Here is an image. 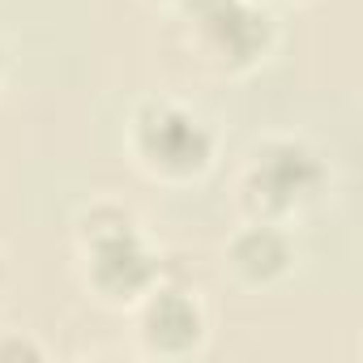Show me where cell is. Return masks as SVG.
I'll list each match as a JSON object with an SVG mask.
<instances>
[{"mask_svg":"<svg viewBox=\"0 0 363 363\" xmlns=\"http://www.w3.org/2000/svg\"><path fill=\"white\" fill-rule=\"evenodd\" d=\"M329 184L325 158L299 137H269L248 154L244 167V201L265 218L278 223L312 206Z\"/></svg>","mask_w":363,"mask_h":363,"instance_id":"1","label":"cell"},{"mask_svg":"<svg viewBox=\"0 0 363 363\" xmlns=\"http://www.w3.org/2000/svg\"><path fill=\"white\" fill-rule=\"evenodd\" d=\"M82 244H86V261H90V282L103 299L120 303V299H137V295L154 291L158 257L145 248V240L128 214L99 206L82 223Z\"/></svg>","mask_w":363,"mask_h":363,"instance_id":"2","label":"cell"},{"mask_svg":"<svg viewBox=\"0 0 363 363\" xmlns=\"http://www.w3.org/2000/svg\"><path fill=\"white\" fill-rule=\"evenodd\" d=\"M133 150L141 154V162L154 175L189 179L210 167L214 133L197 111L179 107L171 99H150L133 116Z\"/></svg>","mask_w":363,"mask_h":363,"instance_id":"3","label":"cell"},{"mask_svg":"<svg viewBox=\"0 0 363 363\" xmlns=\"http://www.w3.org/2000/svg\"><path fill=\"white\" fill-rule=\"evenodd\" d=\"M184 13L218 69H252L274 43V18L252 0H184Z\"/></svg>","mask_w":363,"mask_h":363,"instance_id":"4","label":"cell"},{"mask_svg":"<svg viewBox=\"0 0 363 363\" xmlns=\"http://www.w3.org/2000/svg\"><path fill=\"white\" fill-rule=\"evenodd\" d=\"M206 337V312L189 291H145L141 308V342L154 354H189Z\"/></svg>","mask_w":363,"mask_h":363,"instance_id":"5","label":"cell"},{"mask_svg":"<svg viewBox=\"0 0 363 363\" xmlns=\"http://www.w3.org/2000/svg\"><path fill=\"white\" fill-rule=\"evenodd\" d=\"M227 261H231V269H235L248 286H269V282H278V278L291 269L295 248H291V235H286L278 223H265V218H261V223L244 227V231L231 240Z\"/></svg>","mask_w":363,"mask_h":363,"instance_id":"6","label":"cell"},{"mask_svg":"<svg viewBox=\"0 0 363 363\" xmlns=\"http://www.w3.org/2000/svg\"><path fill=\"white\" fill-rule=\"evenodd\" d=\"M0 359H43V346L22 333H9V337H0Z\"/></svg>","mask_w":363,"mask_h":363,"instance_id":"7","label":"cell"},{"mask_svg":"<svg viewBox=\"0 0 363 363\" xmlns=\"http://www.w3.org/2000/svg\"><path fill=\"white\" fill-rule=\"evenodd\" d=\"M0 77H5V48H0Z\"/></svg>","mask_w":363,"mask_h":363,"instance_id":"8","label":"cell"},{"mask_svg":"<svg viewBox=\"0 0 363 363\" xmlns=\"http://www.w3.org/2000/svg\"><path fill=\"white\" fill-rule=\"evenodd\" d=\"M0 286H5V265H0Z\"/></svg>","mask_w":363,"mask_h":363,"instance_id":"9","label":"cell"}]
</instances>
